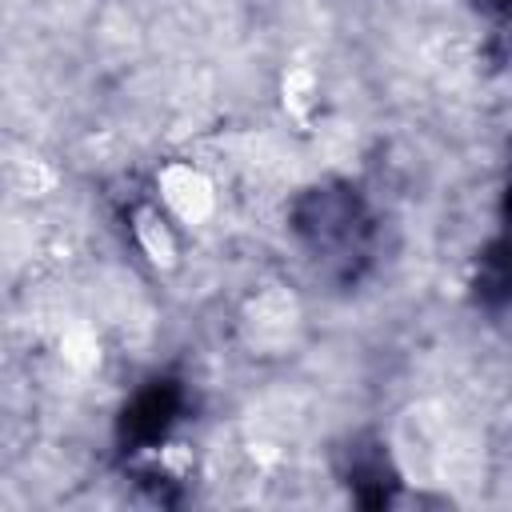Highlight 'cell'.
<instances>
[{
	"label": "cell",
	"instance_id": "6da1fadb",
	"mask_svg": "<svg viewBox=\"0 0 512 512\" xmlns=\"http://www.w3.org/2000/svg\"><path fill=\"white\" fill-rule=\"evenodd\" d=\"M296 228L308 236V244L316 252L348 248V244H356V232H360V204L344 192H316L304 200Z\"/></svg>",
	"mask_w": 512,
	"mask_h": 512
},
{
	"label": "cell",
	"instance_id": "7a4b0ae2",
	"mask_svg": "<svg viewBox=\"0 0 512 512\" xmlns=\"http://www.w3.org/2000/svg\"><path fill=\"white\" fill-rule=\"evenodd\" d=\"M172 408H176V396H172L164 384H160V388H148V392L136 400L132 416H128L132 436H140V440H156V436L172 424Z\"/></svg>",
	"mask_w": 512,
	"mask_h": 512
}]
</instances>
